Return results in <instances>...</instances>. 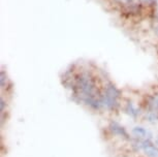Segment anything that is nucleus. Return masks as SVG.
Segmentation results:
<instances>
[{
  "instance_id": "obj_1",
  "label": "nucleus",
  "mask_w": 158,
  "mask_h": 157,
  "mask_svg": "<svg viewBox=\"0 0 158 157\" xmlns=\"http://www.w3.org/2000/svg\"><path fill=\"white\" fill-rule=\"evenodd\" d=\"M71 89L73 97L80 101L87 97H100L102 93L98 90L96 80L89 72H82L74 76Z\"/></svg>"
},
{
  "instance_id": "obj_2",
  "label": "nucleus",
  "mask_w": 158,
  "mask_h": 157,
  "mask_svg": "<svg viewBox=\"0 0 158 157\" xmlns=\"http://www.w3.org/2000/svg\"><path fill=\"white\" fill-rule=\"evenodd\" d=\"M133 148L135 150H143L146 156L148 157H158V147L152 143L151 140L146 138V140H136L133 144Z\"/></svg>"
},
{
  "instance_id": "obj_3",
  "label": "nucleus",
  "mask_w": 158,
  "mask_h": 157,
  "mask_svg": "<svg viewBox=\"0 0 158 157\" xmlns=\"http://www.w3.org/2000/svg\"><path fill=\"white\" fill-rule=\"evenodd\" d=\"M100 100H101L102 108L109 109V111H117L119 109V106H120V103H119L118 99L113 98V97L106 95V94L103 92L101 93Z\"/></svg>"
},
{
  "instance_id": "obj_4",
  "label": "nucleus",
  "mask_w": 158,
  "mask_h": 157,
  "mask_svg": "<svg viewBox=\"0 0 158 157\" xmlns=\"http://www.w3.org/2000/svg\"><path fill=\"white\" fill-rule=\"evenodd\" d=\"M109 129L113 134L119 135V137L123 138L125 140H130V137H129V134H128L127 130L122 125H120L118 122H116V121H111V122H110Z\"/></svg>"
},
{
  "instance_id": "obj_5",
  "label": "nucleus",
  "mask_w": 158,
  "mask_h": 157,
  "mask_svg": "<svg viewBox=\"0 0 158 157\" xmlns=\"http://www.w3.org/2000/svg\"><path fill=\"white\" fill-rule=\"evenodd\" d=\"M123 11L129 17L139 16L143 11V3L142 2L133 1V2H131V3L123 6Z\"/></svg>"
},
{
  "instance_id": "obj_6",
  "label": "nucleus",
  "mask_w": 158,
  "mask_h": 157,
  "mask_svg": "<svg viewBox=\"0 0 158 157\" xmlns=\"http://www.w3.org/2000/svg\"><path fill=\"white\" fill-rule=\"evenodd\" d=\"M132 134L135 135L136 138H139V140H146V138H149L151 140L153 134H152L151 131H149L148 129L144 128L142 126H135L133 127L132 130H131Z\"/></svg>"
},
{
  "instance_id": "obj_7",
  "label": "nucleus",
  "mask_w": 158,
  "mask_h": 157,
  "mask_svg": "<svg viewBox=\"0 0 158 157\" xmlns=\"http://www.w3.org/2000/svg\"><path fill=\"white\" fill-rule=\"evenodd\" d=\"M103 93H106V95L113 97L115 99H120L121 97V91L116 87V85H114L113 83L109 82L108 84L104 86V89H103Z\"/></svg>"
},
{
  "instance_id": "obj_8",
  "label": "nucleus",
  "mask_w": 158,
  "mask_h": 157,
  "mask_svg": "<svg viewBox=\"0 0 158 157\" xmlns=\"http://www.w3.org/2000/svg\"><path fill=\"white\" fill-rule=\"evenodd\" d=\"M124 111H125V113L127 115H129V116L131 118H133V119H136V118L139 116V114H141V111H139L138 108H135V105H133L132 101H130V100H128L126 102Z\"/></svg>"
},
{
  "instance_id": "obj_9",
  "label": "nucleus",
  "mask_w": 158,
  "mask_h": 157,
  "mask_svg": "<svg viewBox=\"0 0 158 157\" xmlns=\"http://www.w3.org/2000/svg\"><path fill=\"white\" fill-rule=\"evenodd\" d=\"M146 118L148 119L149 122L156 123L158 121V112L157 111H149Z\"/></svg>"
},
{
  "instance_id": "obj_10",
  "label": "nucleus",
  "mask_w": 158,
  "mask_h": 157,
  "mask_svg": "<svg viewBox=\"0 0 158 157\" xmlns=\"http://www.w3.org/2000/svg\"><path fill=\"white\" fill-rule=\"evenodd\" d=\"M7 83H8V78L7 75L4 70H1L0 73V85H1V89L3 90L5 87H7Z\"/></svg>"
},
{
  "instance_id": "obj_11",
  "label": "nucleus",
  "mask_w": 158,
  "mask_h": 157,
  "mask_svg": "<svg viewBox=\"0 0 158 157\" xmlns=\"http://www.w3.org/2000/svg\"><path fill=\"white\" fill-rule=\"evenodd\" d=\"M5 108H6V101L3 98V96H1V98H0V113H1V115L4 114Z\"/></svg>"
},
{
  "instance_id": "obj_12",
  "label": "nucleus",
  "mask_w": 158,
  "mask_h": 157,
  "mask_svg": "<svg viewBox=\"0 0 158 157\" xmlns=\"http://www.w3.org/2000/svg\"><path fill=\"white\" fill-rule=\"evenodd\" d=\"M113 1H114L115 3L122 5V6H125V5H127V4L131 3V2H133L135 0H113Z\"/></svg>"
},
{
  "instance_id": "obj_13",
  "label": "nucleus",
  "mask_w": 158,
  "mask_h": 157,
  "mask_svg": "<svg viewBox=\"0 0 158 157\" xmlns=\"http://www.w3.org/2000/svg\"><path fill=\"white\" fill-rule=\"evenodd\" d=\"M154 32H155V34L158 36V25L155 26V28H154Z\"/></svg>"
},
{
  "instance_id": "obj_14",
  "label": "nucleus",
  "mask_w": 158,
  "mask_h": 157,
  "mask_svg": "<svg viewBox=\"0 0 158 157\" xmlns=\"http://www.w3.org/2000/svg\"><path fill=\"white\" fill-rule=\"evenodd\" d=\"M155 18H156V20L158 21V6L156 8V11H155Z\"/></svg>"
}]
</instances>
